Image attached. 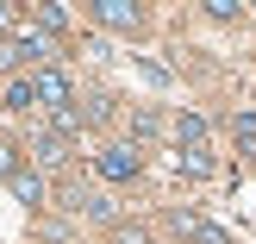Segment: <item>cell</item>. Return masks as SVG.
Here are the masks:
<instances>
[{
  "instance_id": "cell-1",
  "label": "cell",
  "mask_w": 256,
  "mask_h": 244,
  "mask_svg": "<svg viewBox=\"0 0 256 244\" xmlns=\"http://www.w3.org/2000/svg\"><path fill=\"white\" fill-rule=\"evenodd\" d=\"M94 169H100V182H132V175L144 169V157H138V144L125 138V144H106V150H100Z\"/></svg>"
},
{
  "instance_id": "cell-2",
  "label": "cell",
  "mask_w": 256,
  "mask_h": 244,
  "mask_svg": "<svg viewBox=\"0 0 256 244\" xmlns=\"http://www.w3.org/2000/svg\"><path fill=\"white\" fill-rule=\"evenodd\" d=\"M32 88H38V107L75 113V88H69V75H62V69H38V75H32Z\"/></svg>"
},
{
  "instance_id": "cell-3",
  "label": "cell",
  "mask_w": 256,
  "mask_h": 244,
  "mask_svg": "<svg viewBox=\"0 0 256 244\" xmlns=\"http://www.w3.org/2000/svg\"><path fill=\"white\" fill-rule=\"evenodd\" d=\"M12 44H19V57H25V63H44V69H56V44H50V32H38L32 19L12 32Z\"/></svg>"
},
{
  "instance_id": "cell-4",
  "label": "cell",
  "mask_w": 256,
  "mask_h": 244,
  "mask_svg": "<svg viewBox=\"0 0 256 244\" xmlns=\"http://www.w3.org/2000/svg\"><path fill=\"white\" fill-rule=\"evenodd\" d=\"M94 25H106V32H138L144 13H138L132 0H94Z\"/></svg>"
},
{
  "instance_id": "cell-5",
  "label": "cell",
  "mask_w": 256,
  "mask_h": 244,
  "mask_svg": "<svg viewBox=\"0 0 256 244\" xmlns=\"http://www.w3.org/2000/svg\"><path fill=\"white\" fill-rule=\"evenodd\" d=\"M32 157L44 163V169H62L75 150H69V138H62V132H38V138H32Z\"/></svg>"
},
{
  "instance_id": "cell-6",
  "label": "cell",
  "mask_w": 256,
  "mask_h": 244,
  "mask_svg": "<svg viewBox=\"0 0 256 244\" xmlns=\"http://www.w3.org/2000/svg\"><path fill=\"white\" fill-rule=\"evenodd\" d=\"M25 19L38 25V32H69V7H62V0H38V7H25Z\"/></svg>"
},
{
  "instance_id": "cell-7",
  "label": "cell",
  "mask_w": 256,
  "mask_h": 244,
  "mask_svg": "<svg viewBox=\"0 0 256 244\" xmlns=\"http://www.w3.org/2000/svg\"><path fill=\"white\" fill-rule=\"evenodd\" d=\"M175 138H182V150H206V119L200 113H175Z\"/></svg>"
},
{
  "instance_id": "cell-8",
  "label": "cell",
  "mask_w": 256,
  "mask_h": 244,
  "mask_svg": "<svg viewBox=\"0 0 256 244\" xmlns=\"http://www.w3.org/2000/svg\"><path fill=\"white\" fill-rule=\"evenodd\" d=\"M12 194H19L25 207H44V175H32V169H25V175H12Z\"/></svg>"
},
{
  "instance_id": "cell-9",
  "label": "cell",
  "mask_w": 256,
  "mask_h": 244,
  "mask_svg": "<svg viewBox=\"0 0 256 244\" xmlns=\"http://www.w3.org/2000/svg\"><path fill=\"white\" fill-rule=\"evenodd\" d=\"M6 107H12V113H32V107H38V88H32V75H25V82H6Z\"/></svg>"
},
{
  "instance_id": "cell-10",
  "label": "cell",
  "mask_w": 256,
  "mask_h": 244,
  "mask_svg": "<svg viewBox=\"0 0 256 244\" xmlns=\"http://www.w3.org/2000/svg\"><path fill=\"white\" fill-rule=\"evenodd\" d=\"M182 175L206 182V175H212V150H182Z\"/></svg>"
},
{
  "instance_id": "cell-11",
  "label": "cell",
  "mask_w": 256,
  "mask_h": 244,
  "mask_svg": "<svg viewBox=\"0 0 256 244\" xmlns=\"http://www.w3.org/2000/svg\"><path fill=\"white\" fill-rule=\"evenodd\" d=\"M232 125H238V144H244V157H256V107H244Z\"/></svg>"
},
{
  "instance_id": "cell-12",
  "label": "cell",
  "mask_w": 256,
  "mask_h": 244,
  "mask_svg": "<svg viewBox=\"0 0 256 244\" xmlns=\"http://www.w3.org/2000/svg\"><path fill=\"white\" fill-rule=\"evenodd\" d=\"M112 244H150V225H138V219L119 225V232H112Z\"/></svg>"
},
{
  "instance_id": "cell-13",
  "label": "cell",
  "mask_w": 256,
  "mask_h": 244,
  "mask_svg": "<svg viewBox=\"0 0 256 244\" xmlns=\"http://www.w3.org/2000/svg\"><path fill=\"white\" fill-rule=\"evenodd\" d=\"M82 119H88V125H100V119H112V100H106V94H94V100H88V113H82Z\"/></svg>"
},
{
  "instance_id": "cell-14",
  "label": "cell",
  "mask_w": 256,
  "mask_h": 244,
  "mask_svg": "<svg viewBox=\"0 0 256 244\" xmlns=\"http://www.w3.org/2000/svg\"><path fill=\"white\" fill-rule=\"evenodd\" d=\"M0 175H6V182H12V175H25V169H19V150H12V144H0Z\"/></svg>"
},
{
  "instance_id": "cell-15",
  "label": "cell",
  "mask_w": 256,
  "mask_h": 244,
  "mask_svg": "<svg viewBox=\"0 0 256 244\" xmlns=\"http://www.w3.org/2000/svg\"><path fill=\"white\" fill-rule=\"evenodd\" d=\"M19 25H25V19H19V7H6V0H0V32L12 38V32H19Z\"/></svg>"
},
{
  "instance_id": "cell-16",
  "label": "cell",
  "mask_w": 256,
  "mask_h": 244,
  "mask_svg": "<svg viewBox=\"0 0 256 244\" xmlns=\"http://www.w3.org/2000/svg\"><path fill=\"white\" fill-rule=\"evenodd\" d=\"M0 69H19V44L12 38H0Z\"/></svg>"
}]
</instances>
